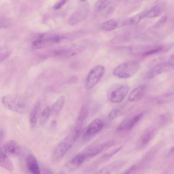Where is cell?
<instances>
[{
  "label": "cell",
  "mask_w": 174,
  "mask_h": 174,
  "mask_svg": "<svg viewBox=\"0 0 174 174\" xmlns=\"http://www.w3.org/2000/svg\"><path fill=\"white\" fill-rule=\"evenodd\" d=\"M161 14V10L159 6H154L147 13L146 16L147 18H153L158 17Z\"/></svg>",
  "instance_id": "26"
},
{
  "label": "cell",
  "mask_w": 174,
  "mask_h": 174,
  "mask_svg": "<svg viewBox=\"0 0 174 174\" xmlns=\"http://www.w3.org/2000/svg\"><path fill=\"white\" fill-rule=\"evenodd\" d=\"M81 132L74 130L55 147L52 154L54 160H59L66 154L79 137Z\"/></svg>",
  "instance_id": "1"
},
{
  "label": "cell",
  "mask_w": 174,
  "mask_h": 174,
  "mask_svg": "<svg viewBox=\"0 0 174 174\" xmlns=\"http://www.w3.org/2000/svg\"><path fill=\"white\" fill-rule=\"evenodd\" d=\"M119 23L115 19H111L105 21L101 24V28L104 30L110 31L119 27Z\"/></svg>",
  "instance_id": "19"
},
{
  "label": "cell",
  "mask_w": 174,
  "mask_h": 174,
  "mask_svg": "<svg viewBox=\"0 0 174 174\" xmlns=\"http://www.w3.org/2000/svg\"><path fill=\"white\" fill-rule=\"evenodd\" d=\"M129 90V86L126 84H115L108 90L107 98L108 100L113 103H120L126 96Z\"/></svg>",
  "instance_id": "4"
},
{
  "label": "cell",
  "mask_w": 174,
  "mask_h": 174,
  "mask_svg": "<svg viewBox=\"0 0 174 174\" xmlns=\"http://www.w3.org/2000/svg\"><path fill=\"white\" fill-rule=\"evenodd\" d=\"M136 169V167L135 166H133L132 167H130V168L128 169L126 172L125 173L126 174H129L131 172H132L134 171L135 169Z\"/></svg>",
  "instance_id": "33"
},
{
  "label": "cell",
  "mask_w": 174,
  "mask_h": 174,
  "mask_svg": "<svg viewBox=\"0 0 174 174\" xmlns=\"http://www.w3.org/2000/svg\"><path fill=\"white\" fill-rule=\"evenodd\" d=\"M2 102L6 109L18 113L26 114L29 110V105L27 101L19 96H5L2 98Z\"/></svg>",
  "instance_id": "2"
},
{
  "label": "cell",
  "mask_w": 174,
  "mask_h": 174,
  "mask_svg": "<svg viewBox=\"0 0 174 174\" xmlns=\"http://www.w3.org/2000/svg\"><path fill=\"white\" fill-rule=\"evenodd\" d=\"M143 113H140L131 119L124 120L117 127L118 131H129L132 129L143 116Z\"/></svg>",
  "instance_id": "10"
},
{
  "label": "cell",
  "mask_w": 174,
  "mask_h": 174,
  "mask_svg": "<svg viewBox=\"0 0 174 174\" xmlns=\"http://www.w3.org/2000/svg\"><path fill=\"white\" fill-rule=\"evenodd\" d=\"M113 141H107L98 145L91 147L84 152L87 159L91 158L98 155L103 151L109 149L114 145Z\"/></svg>",
  "instance_id": "8"
},
{
  "label": "cell",
  "mask_w": 174,
  "mask_h": 174,
  "mask_svg": "<svg viewBox=\"0 0 174 174\" xmlns=\"http://www.w3.org/2000/svg\"><path fill=\"white\" fill-rule=\"evenodd\" d=\"M88 14V10L85 6H83L71 16L68 19V24L71 25L76 24L86 18Z\"/></svg>",
  "instance_id": "12"
},
{
  "label": "cell",
  "mask_w": 174,
  "mask_h": 174,
  "mask_svg": "<svg viewBox=\"0 0 174 174\" xmlns=\"http://www.w3.org/2000/svg\"><path fill=\"white\" fill-rule=\"evenodd\" d=\"M67 1L68 0H61L60 2H58L54 5V8L56 10L61 9L65 4Z\"/></svg>",
  "instance_id": "31"
},
{
  "label": "cell",
  "mask_w": 174,
  "mask_h": 174,
  "mask_svg": "<svg viewBox=\"0 0 174 174\" xmlns=\"http://www.w3.org/2000/svg\"><path fill=\"white\" fill-rule=\"evenodd\" d=\"M5 130L3 128H1V132H0V141H1V143L2 142V140L4 139L5 136Z\"/></svg>",
  "instance_id": "32"
},
{
  "label": "cell",
  "mask_w": 174,
  "mask_h": 174,
  "mask_svg": "<svg viewBox=\"0 0 174 174\" xmlns=\"http://www.w3.org/2000/svg\"><path fill=\"white\" fill-rule=\"evenodd\" d=\"M167 19V16L164 15L161 18L155 25L156 28H158L161 27L166 22Z\"/></svg>",
  "instance_id": "29"
},
{
  "label": "cell",
  "mask_w": 174,
  "mask_h": 174,
  "mask_svg": "<svg viewBox=\"0 0 174 174\" xmlns=\"http://www.w3.org/2000/svg\"><path fill=\"white\" fill-rule=\"evenodd\" d=\"M111 0H99L95 5L96 11H100L104 10L109 5Z\"/></svg>",
  "instance_id": "27"
},
{
  "label": "cell",
  "mask_w": 174,
  "mask_h": 174,
  "mask_svg": "<svg viewBox=\"0 0 174 174\" xmlns=\"http://www.w3.org/2000/svg\"><path fill=\"white\" fill-rule=\"evenodd\" d=\"M105 69L102 65H98L94 67L88 73L85 86L87 89L93 87L99 82L105 73Z\"/></svg>",
  "instance_id": "5"
},
{
  "label": "cell",
  "mask_w": 174,
  "mask_h": 174,
  "mask_svg": "<svg viewBox=\"0 0 174 174\" xmlns=\"http://www.w3.org/2000/svg\"><path fill=\"white\" fill-rule=\"evenodd\" d=\"M146 87L145 85H141L131 92L129 96V100L135 102L142 99L146 93Z\"/></svg>",
  "instance_id": "15"
},
{
  "label": "cell",
  "mask_w": 174,
  "mask_h": 174,
  "mask_svg": "<svg viewBox=\"0 0 174 174\" xmlns=\"http://www.w3.org/2000/svg\"><path fill=\"white\" fill-rule=\"evenodd\" d=\"M148 11V10L143 11L133 16L129 19L128 21L129 24L136 25L139 23L143 19L146 17L147 13Z\"/></svg>",
  "instance_id": "24"
},
{
  "label": "cell",
  "mask_w": 174,
  "mask_h": 174,
  "mask_svg": "<svg viewBox=\"0 0 174 174\" xmlns=\"http://www.w3.org/2000/svg\"><path fill=\"white\" fill-rule=\"evenodd\" d=\"M88 114V108L86 105L82 107L77 118L75 130L81 132V129L84 120L86 119Z\"/></svg>",
  "instance_id": "17"
},
{
  "label": "cell",
  "mask_w": 174,
  "mask_h": 174,
  "mask_svg": "<svg viewBox=\"0 0 174 174\" xmlns=\"http://www.w3.org/2000/svg\"><path fill=\"white\" fill-rule=\"evenodd\" d=\"M171 152L173 153H174V146L173 147V148L171 150Z\"/></svg>",
  "instance_id": "36"
},
{
  "label": "cell",
  "mask_w": 174,
  "mask_h": 174,
  "mask_svg": "<svg viewBox=\"0 0 174 174\" xmlns=\"http://www.w3.org/2000/svg\"><path fill=\"white\" fill-rule=\"evenodd\" d=\"M154 133H155V130L153 129H151L147 130L144 133L141 137L140 140L141 145L144 146L148 144L154 136Z\"/></svg>",
  "instance_id": "22"
},
{
  "label": "cell",
  "mask_w": 174,
  "mask_h": 174,
  "mask_svg": "<svg viewBox=\"0 0 174 174\" xmlns=\"http://www.w3.org/2000/svg\"><path fill=\"white\" fill-rule=\"evenodd\" d=\"M129 111V109L125 107H120L115 108L110 111L108 115V118L110 119H114L123 115Z\"/></svg>",
  "instance_id": "20"
},
{
  "label": "cell",
  "mask_w": 174,
  "mask_h": 174,
  "mask_svg": "<svg viewBox=\"0 0 174 174\" xmlns=\"http://www.w3.org/2000/svg\"><path fill=\"white\" fill-rule=\"evenodd\" d=\"M40 107V103L37 102L35 104L31 111L30 115V122L32 127H34L37 123Z\"/></svg>",
  "instance_id": "18"
},
{
  "label": "cell",
  "mask_w": 174,
  "mask_h": 174,
  "mask_svg": "<svg viewBox=\"0 0 174 174\" xmlns=\"http://www.w3.org/2000/svg\"><path fill=\"white\" fill-rule=\"evenodd\" d=\"M174 70V63L167 62L157 64L149 70L147 75L148 79L154 78L160 74Z\"/></svg>",
  "instance_id": "6"
},
{
  "label": "cell",
  "mask_w": 174,
  "mask_h": 174,
  "mask_svg": "<svg viewBox=\"0 0 174 174\" xmlns=\"http://www.w3.org/2000/svg\"><path fill=\"white\" fill-rule=\"evenodd\" d=\"M77 77H74L70 78L69 81L70 83H72V82H75V81H77Z\"/></svg>",
  "instance_id": "35"
},
{
  "label": "cell",
  "mask_w": 174,
  "mask_h": 174,
  "mask_svg": "<svg viewBox=\"0 0 174 174\" xmlns=\"http://www.w3.org/2000/svg\"><path fill=\"white\" fill-rule=\"evenodd\" d=\"M10 55V52L9 51L3 52L0 55V61L1 63L7 59Z\"/></svg>",
  "instance_id": "30"
},
{
  "label": "cell",
  "mask_w": 174,
  "mask_h": 174,
  "mask_svg": "<svg viewBox=\"0 0 174 174\" xmlns=\"http://www.w3.org/2000/svg\"><path fill=\"white\" fill-rule=\"evenodd\" d=\"M25 163L26 168L29 172L34 174L41 173L37 160L33 154H28L26 157Z\"/></svg>",
  "instance_id": "11"
},
{
  "label": "cell",
  "mask_w": 174,
  "mask_h": 174,
  "mask_svg": "<svg viewBox=\"0 0 174 174\" xmlns=\"http://www.w3.org/2000/svg\"><path fill=\"white\" fill-rule=\"evenodd\" d=\"M65 98L64 96L59 97L51 108V113L57 115L60 112L64 103Z\"/></svg>",
  "instance_id": "21"
},
{
  "label": "cell",
  "mask_w": 174,
  "mask_h": 174,
  "mask_svg": "<svg viewBox=\"0 0 174 174\" xmlns=\"http://www.w3.org/2000/svg\"><path fill=\"white\" fill-rule=\"evenodd\" d=\"M51 45V44L47 40L40 37L38 40L33 42L31 47L34 50H39L48 47Z\"/></svg>",
  "instance_id": "23"
},
{
  "label": "cell",
  "mask_w": 174,
  "mask_h": 174,
  "mask_svg": "<svg viewBox=\"0 0 174 174\" xmlns=\"http://www.w3.org/2000/svg\"><path fill=\"white\" fill-rule=\"evenodd\" d=\"M0 165L10 172H12L14 169L11 161L1 148L0 151Z\"/></svg>",
  "instance_id": "16"
},
{
  "label": "cell",
  "mask_w": 174,
  "mask_h": 174,
  "mask_svg": "<svg viewBox=\"0 0 174 174\" xmlns=\"http://www.w3.org/2000/svg\"><path fill=\"white\" fill-rule=\"evenodd\" d=\"M42 172L44 173H53V172H51V171L49 170L48 169H45L42 170Z\"/></svg>",
  "instance_id": "34"
},
{
  "label": "cell",
  "mask_w": 174,
  "mask_h": 174,
  "mask_svg": "<svg viewBox=\"0 0 174 174\" xmlns=\"http://www.w3.org/2000/svg\"><path fill=\"white\" fill-rule=\"evenodd\" d=\"M122 148L123 146H121L115 150L113 152H111V153L105 154V155L102 157V160H107L110 159L111 157L114 156L115 154L119 152L122 149Z\"/></svg>",
  "instance_id": "28"
},
{
  "label": "cell",
  "mask_w": 174,
  "mask_h": 174,
  "mask_svg": "<svg viewBox=\"0 0 174 174\" xmlns=\"http://www.w3.org/2000/svg\"><path fill=\"white\" fill-rule=\"evenodd\" d=\"M140 63L137 60H130L118 65L113 72L114 76L117 78L127 79L132 77L140 69Z\"/></svg>",
  "instance_id": "3"
},
{
  "label": "cell",
  "mask_w": 174,
  "mask_h": 174,
  "mask_svg": "<svg viewBox=\"0 0 174 174\" xmlns=\"http://www.w3.org/2000/svg\"><path fill=\"white\" fill-rule=\"evenodd\" d=\"M51 114V108L46 107L41 114L40 120V124H44L47 122Z\"/></svg>",
  "instance_id": "25"
},
{
  "label": "cell",
  "mask_w": 174,
  "mask_h": 174,
  "mask_svg": "<svg viewBox=\"0 0 174 174\" xmlns=\"http://www.w3.org/2000/svg\"><path fill=\"white\" fill-rule=\"evenodd\" d=\"M2 150L6 154L13 157L20 155L22 152L20 145L14 140L8 141L4 144Z\"/></svg>",
  "instance_id": "9"
},
{
  "label": "cell",
  "mask_w": 174,
  "mask_h": 174,
  "mask_svg": "<svg viewBox=\"0 0 174 174\" xmlns=\"http://www.w3.org/2000/svg\"><path fill=\"white\" fill-rule=\"evenodd\" d=\"M81 2H84L86 1L87 0H80Z\"/></svg>",
  "instance_id": "37"
},
{
  "label": "cell",
  "mask_w": 174,
  "mask_h": 174,
  "mask_svg": "<svg viewBox=\"0 0 174 174\" xmlns=\"http://www.w3.org/2000/svg\"><path fill=\"white\" fill-rule=\"evenodd\" d=\"M125 164L124 161L119 160L108 164L96 173L97 174H110L120 169Z\"/></svg>",
  "instance_id": "14"
},
{
  "label": "cell",
  "mask_w": 174,
  "mask_h": 174,
  "mask_svg": "<svg viewBox=\"0 0 174 174\" xmlns=\"http://www.w3.org/2000/svg\"><path fill=\"white\" fill-rule=\"evenodd\" d=\"M87 159L86 156L84 152L80 153L66 164L65 167L68 170L74 171L81 166Z\"/></svg>",
  "instance_id": "13"
},
{
  "label": "cell",
  "mask_w": 174,
  "mask_h": 174,
  "mask_svg": "<svg viewBox=\"0 0 174 174\" xmlns=\"http://www.w3.org/2000/svg\"><path fill=\"white\" fill-rule=\"evenodd\" d=\"M104 126V122L100 119H96L93 120L89 124L84 134L83 139L87 140L91 138L95 134L99 132Z\"/></svg>",
  "instance_id": "7"
}]
</instances>
